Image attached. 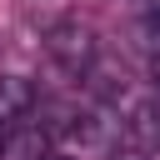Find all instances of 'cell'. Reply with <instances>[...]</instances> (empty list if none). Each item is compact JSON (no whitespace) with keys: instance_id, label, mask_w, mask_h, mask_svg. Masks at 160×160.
I'll return each mask as SVG.
<instances>
[{"instance_id":"cell-1","label":"cell","mask_w":160,"mask_h":160,"mask_svg":"<svg viewBox=\"0 0 160 160\" xmlns=\"http://www.w3.org/2000/svg\"><path fill=\"white\" fill-rule=\"evenodd\" d=\"M45 50H50V60H55L60 70H70V75H85V70L95 65V35H90V25H80V20L50 25V30H45Z\"/></svg>"},{"instance_id":"cell-2","label":"cell","mask_w":160,"mask_h":160,"mask_svg":"<svg viewBox=\"0 0 160 160\" xmlns=\"http://www.w3.org/2000/svg\"><path fill=\"white\" fill-rule=\"evenodd\" d=\"M0 160H50V130L45 125H5V140H0Z\"/></svg>"},{"instance_id":"cell-3","label":"cell","mask_w":160,"mask_h":160,"mask_svg":"<svg viewBox=\"0 0 160 160\" xmlns=\"http://www.w3.org/2000/svg\"><path fill=\"white\" fill-rule=\"evenodd\" d=\"M30 105H35V85H30L25 75H0V125L25 120Z\"/></svg>"},{"instance_id":"cell-4","label":"cell","mask_w":160,"mask_h":160,"mask_svg":"<svg viewBox=\"0 0 160 160\" xmlns=\"http://www.w3.org/2000/svg\"><path fill=\"white\" fill-rule=\"evenodd\" d=\"M110 160H150V155H145V150H135V145H125V150H115Z\"/></svg>"},{"instance_id":"cell-5","label":"cell","mask_w":160,"mask_h":160,"mask_svg":"<svg viewBox=\"0 0 160 160\" xmlns=\"http://www.w3.org/2000/svg\"><path fill=\"white\" fill-rule=\"evenodd\" d=\"M145 25H150V30H160V0H150V10H145Z\"/></svg>"},{"instance_id":"cell-6","label":"cell","mask_w":160,"mask_h":160,"mask_svg":"<svg viewBox=\"0 0 160 160\" xmlns=\"http://www.w3.org/2000/svg\"><path fill=\"white\" fill-rule=\"evenodd\" d=\"M150 80H155V85H160V55H155V60H150Z\"/></svg>"}]
</instances>
